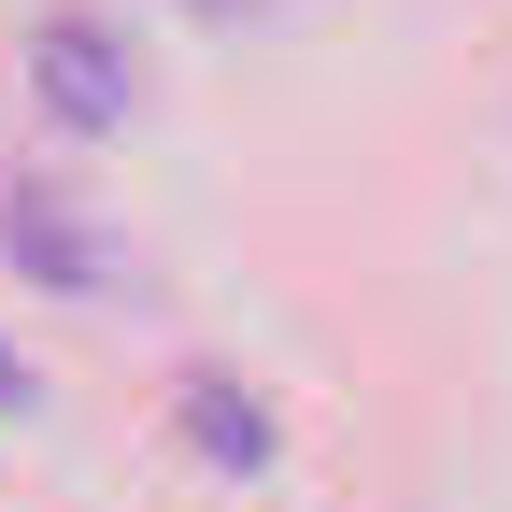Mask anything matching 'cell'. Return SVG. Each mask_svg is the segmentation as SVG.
Segmentation results:
<instances>
[{"label": "cell", "instance_id": "cell-1", "mask_svg": "<svg viewBox=\"0 0 512 512\" xmlns=\"http://www.w3.org/2000/svg\"><path fill=\"white\" fill-rule=\"evenodd\" d=\"M29 86H43V114H57V128H114L128 100H143V72H128V43H114L100 15H43Z\"/></svg>", "mask_w": 512, "mask_h": 512}, {"label": "cell", "instance_id": "cell-2", "mask_svg": "<svg viewBox=\"0 0 512 512\" xmlns=\"http://www.w3.org/2000/svg\"><path fill=\"white\" fill-rule=\"evenodd\" d=\"M200 441H214V456H256V441H271V427H256L242 399H214V384H200Z\"/></svg>", "mask_w": 512, "mask_h": 512}, {"label": "cell", "instance_id": "cell-3", "mask_svg": "<svg viewBox=\"0 0 512 512\" xmlns=\"http://www.w3.org/2000/svg\"><path fill=\"white\" fill-rule=\"evenodd\" d=\"M0 413H29V356L15 342H0Z\"/></svg>", "mask_w": 512, "mask_h": 512}]
</instances>
